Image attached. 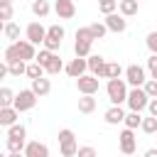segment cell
I'll return each mask as SVG.
<instances>
[{"instance_id": "33", "label": "cell", "mask_w": 157, "mask_h": 157, "mask_svg": "<svg viewBox=\"0 0 157 157\" xmlns=\"http://www.w3.org/2000/svg\"><path fill=\"white\" fill-rule=\"evenodd\" d=\"M12 15H15L12 2H0V20L2 22H12Z\"/></svg>"}, {"instance_id": "22", "label": "cell", "mask_w": 157, "mask_h": 157, "mask_svg": "<svg viewBox=\"0 0 157 157\" xmlns=\"http://www.w3.org/2000/svg\"><path fill=\"white\" fill-rule=\"evenodd\" d=\"M2 34L10 39V44H12V42H17V39H20V25H17V22H5Z\"/></svg>"}, {"instance_id": "45", "label": "cell", "mask_w": 157, "mask_h": 157, "mask_svg": "<svg viewBox=\"0 0 157 157\" xmlns=\"http://www.w3.org/2000/svg\"><path fill=\"white\" fill-rule=\"evenodd\" d=\"M7 157H25L22 152H7Z\"/></svg>"}, {"instance_id": "2", "label": "cell", "mask_w": 157, "mask_h": 157, "mask_svg": "<svg viewBox=\"0 0 157 157\" xmlns=\"http://www.w3.org/2000/svg\"><path fill=\"white\" fill-rule=\"evenodd\" d=\"M59 150H61V157H76L78 145H76L74 130H69V128H61L59 130Z\"/></svg>"}, {"instance_id": "17", "label": "cell", "mask_w": 157, "mask_h": 157, "mask_svg": "<svg viewBox=\"0 0 157 157\" xmlns=\"http://www.w3.org/2000/svg\"><path fill=\"white\" fill-rule=\"evenodd\" d=\"M49 91H52V81H49L47 76H42V78H34V81H32V93H34L37 98L47 96Z\"/></svg>"}, {"instance_id": "8", "label": "cell", "mask_w": 157, "mask_h": 157, "mask_svg": "<svg viewBox=\"0 0 157 157\" xmlns=\"http://www.w3.org/2000/svg\"><path fill=\"white\" fill-rule=\"evenodd\" d=\"M25 37H27V42L29 44H42L44 42V37H47V27L44 25H39V22H29L27 27H25Z\"/></svg>"}, {"instance_id": "7", "label": "cell", "mask_w": 157, "mask_h": 157, "mask_svg": "<svg viewBox=\"0 0 157 157\" xmlns=\"http://www.w3.org/2000/svg\"><path fill=\"white\" fill-rule=\"evenodd\" d=\"M118 145H120V152L123 155H135V150H137V137H135V130H123L120 135H118Z\"/></svg>"}, {"instance_id": "47", "label": "cell", "mask_w": 157, "mask_h": 157, "mask_svg": "<svg viewBox=\"0 0 157 157\" xmlns=\"http://www.w3.org/2000/svg\"><path fill=\"white\" fill-rule=\"evenodd\" d=\"M2 27H5V22H2V20H0V32H2Z\"/></svg>"}, {"instance_id": "32", "label": "cell", "mask_w": 157, "mask_h": 157, "mask_svg": "<svg viewBox=\"0 0 157 157\" xmlns=\"http://www.w3.org/2000/svg\"><path fill=\"white\" fill-rule=\"evenodd\" d=\"M25 69H27V64H25V61H12V64H7V76L20 78V76L25 74Z\"/></svg>"}, {"instance_id": "34", "label": "cell", "mask_w": 157, "mask_h": 157, "mask_svg": "<svg viewBox=\"0 0 157 157\" xmlns=\"http://www.w3.org/2000/svg\"><path fill=\"white\" fill-rule=\"evenodd\" d=\"M98 10L103 15H110V12L118 10V0H98Z\"/></svg>"}, {"instance_id": "44", "label": "cell", "mask_w": 157, "mask_h": 157, "mask_svg": "<svg viewBox=\"0 0 157 157\" xmlns=\"http://www.w3.org/2000/svg\"><path fill=\"white\" fill-rule=\"evenodd\" d=\"M145 157H157V147H150V150H145Z\"/></svg>"}, {"instance_id": "39", "label": "cell", "mask_w": 157, "mask_h": 157, "mask_svg": "<svg viewBox=\"0 0 157 157\" xmlns=\"http://www.w3.org/2000/svg\"><path fill=\"white\" fill-rule=\"evenodd\" d=\"M76 39H78V42H91V44H93V37H91L88 27H78V29H76Z\"/></svg>"}, {"instance_id": "36", "label": "cell", "mask_w": 157, "mask_h": 157, "mask_svg": "<svg viewBox=\"0 0 157 157\" xmlns=\"http://www.w3.org/2000/svg\"><path fill=\"white\" fill-rule=\"evenodd\" d=\"M142 91L147 93V98H157V81H155V78H147V81L142 83Z\"/></svg>"}, {"instance_id": "20", "label": "cell", "mask_w": 157, "mask_h": 157, "mask_svg": "<svg viewBox=\"0 0 157 157\" xmlns=\"http://www.w3.org/2000/svg\"><path fill=\"white\" fill-rule=\"evenodd\" d=\"M118 12H120L123 17L137 15V0H118Z\"/></svg>"}, {"instance_id": "3", "label": "cell", "mask_w": 157, "mask_h": 157, "mask_svg": "<svg viewBox=\"0 0 157 157\" xmlns=\"http://www.w3.org/2000/svg\"><path fill=\"white\" fill-rule=\"evenodd\" d=\"M61 42H64V27H61V25H52V27H47V37H44L42 47H44L47 52H59Z\"/></svg>"}, {"instance_id": "38", "label": "cell", "mask_w": 157, "mask_h": 157, "mask_svg": "<svg viewBox=\"0 0 157 157\" xmlns=\"http://www.w3.org/2000/svg\"><path fill=\"white\" fill-rule=\"evenodd\" d=\"M76 157H98V152H96V147L83 145V147H78V150H76Z\"/></svg>"}, {"instance_id": "43", "label": "cell", "mask_w": 157, "mask_h": 157, "mask_svg": "<svg viewBox=\"0 0 157 157\" xmlns=\"http://www.w3.org/2000/svg\"><path fill=\"white\" fill-rule=\"evenodd\" d=\"M5 76H7V64H5V61H0V81H2Z\"/></svg>"}, {"instance_id": "28", "label": "cell", "mask_w": 157, "mask_h": 157, "mask_svg": "<svg viewBox=\"0 0 157 157\" xmlns=\"http://www.w3.org/2000/svg\"><path fill=\"white\" fill-rule=\"evenodd\" d=\"M74 54L78 56V59H86L88 54H91V42H74Z\"/></svg>"}, {"instance_id": "4", "label": "cell", "mask_w": 157, "mask_h": 157, "mask_svg": "<svg viewBox=\"0 0 157 157\" xmlns=\"http://www.w3.org/2000/svg\"><path fill=\"white\" fill-rule=\"evenodd\" d=\"M37 105V96L32 93V88H22L20 93H15V101H12V108L17 113H25V110H32Z\"/></svg>"}, {"instance_id": "46", "label": "cell", "mask_w": 157, "mask_h": 157, "mask_svg": "<svg viewBox=\"0 0 157 157\" xmlns=\"http://www.w3.org/2000/svg\"><path fill=\"white\" fill-rule=\"evenodd\" d=\"M152 78H155V81H157V71H152Z\"/></svg>"}, {"instance_id": "31", "label": "cell", "mask_w": 157, "mask_h": 157, "mask_svg": "<svg viewBox=\"0 0 157 157\" xmlns=\"http://www.w3.org/2000/svg\"><path fill=\"white\" fill-rule=\"evenodd\" d=\"M140 130H142L145 135H152V132H157V118H152V115L142 118V123H140Z\"/></svg>"}, {"instance_id": "26", "label": "cell", "mask_w": 157, "mask_h": 157, "mask_svg": "<svg viewBox=\"0 0 157 157\" xmlns=\"http://www.w3.org/2000/svg\"><path fill=\"white\" fill-rule=\"evenodd\" d=\"M140 123H142V115L140 113H125V118H123V125L128 128V130H135V128H140Z\"/></svg>"}, {"instance_id": "5", "label": "cell", "mask_w": 157, "mask_h": 157, "mask_svg": "<svg viewBox=\"0 0 157 157\" xmlns=\"http://www.w3.org/2000/svg\"><path fill=\"white\" fill-rule=\"evenodd\" d=\"M125 103L130 105V110H132V113H142V110L147 108L150 98H147V93H145V91H142V86H140V88H130V91H128Z\"/></svg>"}, {"instance_id": "50", "label": "cell", "mask_w": 157, "mask_h": 157, "mask_svg": "<svg viewBox=\"0 0 157 157\" xmlns=\"http://www.w3.org/2000/svg\"><path fill=\"white\" fill-rule=\"evenodd\" d=\"M0 135H2V128H0Z\"/></svg>"}, {"instance_id": "25", "label": "cell", "mask_w": 157, "mask_h": 157, "mask_svg": "<svg viewBox=\"0 0 157 157\" xmlns=\"http://www.w3.org/2000/svg\"><path fill=\"white\" fill-rule=\"evenodd\" d=\"M96 110V98L93 96H81L78 98V113H93Z\"/></svg>"}, {"instance_id": "11", "label": "cell", "mask_w": 157, "mask_h": 157, "mask_svg": "<svg viewBox=\"0 0 157 157\" xmlns=\"http://www.w3.org/2000/svg\"><path fill=\"white\" fill-rule=\"evenodd\" d=\"M86 69L91 71V76L103 78V69H105V59L101 54H88L86 56Z\"/></svg>"}, {"instance_id": "10", "label": "cell", "mask_w": 157, "mask_h": 157, "mask_svg": "<svg viewBox=\"0 0 157 157\" xmlns=\"http://www.w3.org/2000/svg\"><path fill=\"white\" fill-rule=\"evenodd\" d=\"M103 25H105V29H108V32H118V34L128 29V20H125L120 12H110V15H105Z\"/></svg>"}, {"instance_id": "41", "label": "cell", "mask_w": 157, "mask_h": 157, "mask_svg": "<svg viewBox=\"0 0 157 157\" xmlns=\"http://www.w3.org/2000/svg\"><path fill=\"white\" fill-rule=\"evenodd\" d=\"M147 69H150V74L157 71V54H150V59H147Z\"/></svg>"}, {"instance_id": "13", "label": "cell", "mask_w": 157, "mask_h": 157, "mask_svg": "<svg viewBox=\"0 0 157 157\" xmlns=\"http://www.w3.org/2000/svg\"><path fill=\"white\" fill-rule=\"evenodd\" d=\"M22 155H25V157H49V147H47L44 142H39V140H32V142L25 145Z\"/></svg>"}, {"instance_id": "14", "label": "cell", "mask_w": 157, "mask_h": 157, "mask_svg": "<svg viewBox=\"0 0 157 157\" xmlns=\"http://www.w3.org/2000/svg\"><path fill=\"white\" fill-rule=\"evenodd\" d=\"M64 71L71 76V78H78V76H83L88 69H86V59H78V56H74L69 64H64Z\"/></svg>"}, {"instance_id": "9", "label": "cell", "mask_w": 157, "mask_h": 157, "mask_svg": "<svg viewBox=\"0 0 157 157\" xmlns=\"http://www.w3.org/2000/svg\"><path fill=\"white\" fill-rule=\"evenodd\" d=\"M76 86H78V93H81V96H93V93H98V78L91 76V74L78 76V78H76Z\"/></svg>"}, {"instance_id": "52", "label": "cell", "mask_w": 157, "mask_h": 157, "mask_svg": "<svg viewBox=\"0 0 157 157\" xmlns=\"http://www.w3.org/2000/svg\"><path fill=\"white\" fill-rule=\"evenodd\" d=\"M155 32H157V29H155Z\"/></svg>"}, {"instance_id": "21", "label": "cell", "mask_w": 157, "mask_h": 157, "mask_svg": "<svg viewBox=\"0 0 157 157\" xmlns=\"http://www.w3.org/2000/svg\"><path fill=\"white\" fill-rule=\"evenodd\" d=\"M123 76V66L118 61H105V69H103V78H120Z\"/></svg>"}, {"instance_id": "6", "label": "cell", "mask_w": 157, "mask_h": 157, "mask_svg": "<svg viewBox=\"0 0 157 157\" xmlns=\"http://www.w3.org/2000/svg\"><path fill=\"white\" fill-rule=\"evenodd\" d=\"M145 81H147V74H145V69H142L140 64H130V66L125 69V83H128V86L140 88Z\"/></svg>"}, {"instance_id": "15", "label": "cell", "mask_w": 157, "mask_h": 157, "mask_svg": "<svg viewBox=\"0 0 157 157\" xmlns=\"http://www.w3.org/2000/svg\"><path fill=\"white\" fill-rule=\"evenodd\" d=\"M17 49H20V59H22L25 64L34 61V56H37V47H34V44H29L27 39H17Z\"/></svg>"}, {"instance_id": "12", "label": "cell", "mask_w": 157, "mask_h": 157, "mask_svg": "<svg viewBox=\"0 0 157 157\" xmlns=\"http://www.w3.org/2000/svg\"><path fill=\"white\" fill-rule=\"evenodd\" d=\"M54 12L59 15V20H71L76 15V5L74 0H54Z\"/></svg>"}, {"instance_id": "19", "label": "cell", "mask_w": 157, "mask_h": 157, "mask_svg": "<svg viewBox=\"0 0 157 157\" xmlns=\"http://www.w3.org/2000/svg\"><path fill=\"white\" fill-rule=\"evenodd\" d=\"M59 71H64V61H61V56H59V54H52V59H49V61H47V66H44V74L56 76Z\"/></svg>"}, {"instance_id": "1", "label": "cell", "mask_w": 157, "mask_h": 157, "mask_svg": "<svg viewBox=\"0 0 157 157\" xmlns=\"http://www.w3.org/2000/svg\"><path fill=\"white\" fill-rule=\"evenodd\" d=\"M105 93H108V101L113 105L125 103V98H128V83H125V78H110L108 86H105Z\"/></svg>"}, {"instance_id": "49", "label": "cell", "mask_w": 157, "mask_h": 157, "mask_svg": "<svg viewBox=\"0 0 157 157\" xmlns=\"http://www.w3.org/2000/svg\"><path fill=\"white\" fill-rule=\"evenodd\" d=\"M0 2H12V0H0Z\"/></svg>"}, {"instance_id": "42", "label": "cell", "mask_w": 157, "mask_h": 157, "mask_svg": "<svg viewBox=\"0 0 157 157\" xmlns=\"http://www.w3.org/2000/svg\"><path fill=\"white\" fill-rule=\"evenodd\" d=\"M147 110H150V115H152V118H157V98H150Z\"/></svg>"}, {"instance_id": "30", "label": "cell", "mask_w": 157, "mask_h": 157, "mask_svg": "<svg viewBox=\"0 0 157 157\" xmlns=\"http://www.w3.org/2000/svg\"><path fill=\"white\" fill-rule=\"evenodd\" d=\"M7 137H17V140H25V137H27V128H25L22 123H15V125H10V128H7Z\"/></svg>"}, {"instance_id": "51", "label": "cell", "mask_w": 157, "mask_h": 157, "mask_svg": "<svg viewBox=\"0 0 157 157\" xmlns=\"http://www.w3.org/2000/svg\"><path fill=\"white\" fill-rule=\"evenodd\" d=\"M125 157H132V155H125Z\"/></svg>"}, {"instance_id": "18", "label": "cell", "mask_w": 157, "mask_h": 157, "mask_svg": "<svg viewBox=\"0 0 157 157\" xmlns=\"http://www.w3.org/2000/svg\"><path fill=\"white\" fill-rule=\"evenodd\" d=\"M17 118H20V113H17L15 108H0V128H10V125H15Z\"/></svg>"}, {"instance_id": "29", "label": "cell", "mask_w": 157, "mask_h": 157, "mask_svg": "<svg viewBox=\"0 0 157 157\" xmlns=\"http://www.w3.org/2000/svg\"><path fill=\"white\" fill-rule=\"evenodd\" d=\"M25 76H29L32 81H34V78H42V76H44V69H42L37 61H29L27 69H25Z\"/></svg>"}, {"instance_id": "27", "label": "cell", "mask_w": 157, "mask_h": 157, "mask_svg": "<svg viewBox=\"0 0 157 157\" xmlns=\"http://www.w3.org/2000/svg\"><path fill=\"white\" fill-rule=\"evenodd\" d=\"M88 32H91V37H93V42H96V39H103L108 29H105L103 22H91V25H88Z\"/></svg>"}, {"instance_id": "24", "label": "cell", "mask_w": 157, "mask_h": 157, "mask_svg": "<svg viewBox=\"0 0 157 157\" xmlns=\"http://www.w3.org/2000/svg\"><path fill=\"white\" fill-rule=\"evenodd\" d=\"M12 101H15V91L7 86H0V108H12Z\"/></svg>"}, {"instance_id": "37", "label": "cell", "mask_w": 157, "mask_h": 157, "mask_svg": "<svg viewBox=\"0 0 157 157\" xmlns=\"http://www.w3.org/2000/svg\"><path fill=\"white\" fill-rule=\"evenodd\" d=\"M52 54H56V52H47V49H39V52H37V56H34V61H37V64L44 69V66H47V61L52 59Z\"/></svg>"}, {"instance_id": "48", "label": "cell", "mask_w": 157, "mask_h": 157, "mask_svg": "<svg viewBox=\"0 0 157 157\" xmlns=\"http://www.w3.org/2000/svg\"><path fill=\"white\" fill-rule=\"evenodd\" d=\"M0 157H7V155H5V152H0Z\"/></svg>"}, {"instance_id": "16", "label": "cell", "mask_w": 157, "mask_h": 157, "mask_svg": "<svg viewBox=\"0 0 157 157\" xmlns=\"http://www.w3.org/2000/svg\"><path fill=\"white\" fill-rule=\"evenodd\" d=\"M123 118H125V110H123L120 105H110V108L103 113V120H105L108 125H118V123H123Z\"/></svg>"}, {"instance_id": "23", "label": "cell", "mask_w": 157, "mask_h": 157, "mask_svg": "<svg viewBox=\"0 0 157 157\" xmlns=\"http://www.w3.org/2000/svg\"><path fill=\"white\" fill-rule=\"evenodd\" d=\"M49 0H32V15H37V17H47L49 15Z\"/></svg>"}, {"instance_id": "35", "label": "cell", "mask_w": 157, "mask_h": 157, "mask_svg": "<svg viewBox=\"0 0 157 157\" xmlns=\"http://www.w3.org/2000/svg\"><path fill=\"white\" fill-rule=\"evenodd\" d=\"M25 140H17V137H7V152H22L25 150Z\"/></svg>"}, {"instance_id": "53", "label": "cell", "mask_w": 157, "mask_h": 157, "mask_svg": "<svg viewBox=\"0 0 157 157\" xmlns=\"http://www.w3.org/2000/svg\"><path fill=\"white\" fill-rule=\"evenodd\" d=\"M137 2H140V0H137Z\"/></svg>"}, {"instance_id": "40", "label": "cell", "mask_w": 157, "mask_h": 157, "mask_svg": "<svg viewBox=\"0 0 157 157\" xmlns=\"http://www.w3.org/2000/svg\"><path fill=\"white\" fill-rule=\"evenodd\" d=\"M145 42H147V49H150L152 54H157V32H150Z\"/></svg>"}]
</instances>
